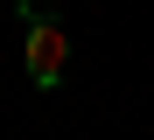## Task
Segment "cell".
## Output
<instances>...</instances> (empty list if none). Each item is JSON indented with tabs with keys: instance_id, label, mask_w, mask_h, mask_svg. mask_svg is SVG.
I'll return each mask as SVG.
<instances>
[{
	"instance_id": "6da1fadb",
	"label": "cell",
	"mask_w": 154,
	"mask_h": 140,
	"mask_svg": "<svg viewBox=\"0 0 154 140\" xmlns=\"http://www.w3.org/2000/svg\"><path fill=\"white\" fill-rule=\"evenodd\" d=\"M49 7L56 0H21L14 7V21H21V70H28L35 91H56L70 77V35H63V21Z\"/></svg>"
}]
</instances>
